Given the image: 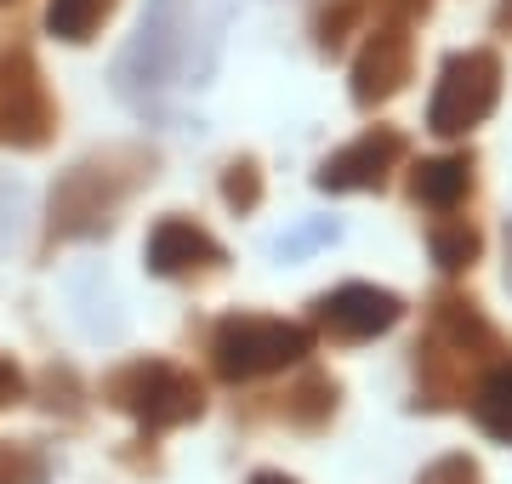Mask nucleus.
<instances>
[{
    "label": "nucleus",
    "instance_id": "a211bd4d",
    "mask_svg": "<svg viewBox=\"0 0 512 484\" xmlns=\"http://www.w3.org/2000/svg\"><path fill=\"white\" fill-rule=\"evenodd\" d=\"M370 0H330L325 12L313 18V52L319 57H342L348 52V35L365 23Z\"/></svg>",
    "mask_w": 512,
    "mask_h": 484
},
{
    "label": "nucleus",
    "instance_id": "bb28decb",
    "mask_svg": "<svg viewBox=\"0 0 512 484\" xmlns=\"http://www.w3.org/2000/svg\"><path fill=\"white\" fill-rule=\"evenodd\" d=\"M507 291H512V217H507Z\"/></svg>",
    "mask_w": 512,
    "mask_h": 484
},
{
    "label": "nucleus",
    "instance_id": "39448f33",
    "mask_svg": "<svg viewBox=\"0 0 512 484\" xmlns=\"http://www.w3.org/2000/svg\"><path fill=\"white\" fill-rule=\"evenodd\" d=\"M319 336L302 319H274V314H228L211 331V371L239 388V382H262V376L296 371L308 365Z\"/></svg>",
    "mask_w": 512,
    "mask_h": 484
},
{
    "label": "nucleus",
    "instance_id": "cd10ccee",
    "mask_svg": "<svg viewBox=\"0 0 512 484\" xmlns=\"http://www.w3.org/2000/svg\"><path fill=\"white\" fill-rule=\"evenodd\" d=\"M0 6H18V0H0Z\"/></svg>",
    "mask_w": 512,
    "mask_h": 484
},
{
    "label": "nucleus",
    "instance_id": "9d476101",
    "mask_svg": "<svg viewBox=\"0 0 512 484\" xmlns=\"http://www.w3.org/2000/svg\"><path fill=\"white\" fill-rule=\"evenodd\" d=\"M404 160H410V137L399 126H370L353 143H342L336 154L319 160L313 188L319 194H382Z\"/></svg>",
    "mask_w": 512,
    "mask_h": 484
},
{
    "label": "nucleus",
    "instance_id": "f8f14e48",
    "mask_svg": "<svg viewBox=\"0 0 512 484\" xmlns=\"http://www.w3.org/2000/svg\"><path fill=\"white\" fill-rule=\"evenodd\" d=\"M473 188H478V160H473V149L427 154V160H416V166H410V177H404V194H410V205L433 211V217H450V211H461V205L473 200Z\"/></svg>",
    "mask_w": 512,
    "mask_h": 484
},
{
    "label": "nucleus",
    "instance_id": "6ab92c4d",
    "mask_svg": "<svg viewBox=\"0 0 512 484\" xmlns=\"http://www.w3.org/2000/svg\"><path fill=\"white\" fill-rule=\"evenodd\" d=\"M52 479V456L23 439H0V484H46Z\"/></svg>",
    "mask_w": 512,
    "mask_h": 484
},
{
    "label": "nucleus",
    "instance_id": "b1692460",
    "mask_svg": "<svg viewBox=\"0 0 512 484\" xmlns=\"http://www.w3.org/2000/svg\"><path fill=\"white\" fill-rule=\"evenodd\" d=\"M433 12V0H382V18H393V23H421Z\"/></svg>",
    "mask_w": 512,
    "mask_h": 484
},
{
    "label": "nucleus",
    "instance_id": "ddd939ff",
    "mask_svg": "<svg viewBox=\"0 0 512 484\" xmlns=\"http://www.w3.org/2000/svg\"><path fill=\"white\" fill-rule=\"evenodd\" d=\"M296 382L279 393V416H285V428L296 433H325L336 422V410H342V382L319 365H296Z\"/></svg>",
    "mask_w": 512,
    "mask_h": 484
},
{
    "label": "nucleus",
    "instance_id": "a878e982",
    "mask_svg": "<svg viewBox=\"0 0 512 484\" xmlns=\"http://www.w3.org/2000/svg\"><path fill=\"white\" fill-rule=\"evenodd\" d=\"M245 484H302V479H291V473H279V467H262V473H251Z\"/></svg>",
    "mask_w": 512,
    "mask_h": 484
},
{
    "label": "nucleus",
    "instance_id": "dca6fc26",
    "mask_svg": "<svg viewBox=\"0 0 512 484\" xmlns=\"http://www.w3.org/2000/svg\"><path fill=\"white\" fill-rule=\"evenodd\" d=\"M114 12H120V0H52V6H46V29H52V40H63V46H92V40L109 29Z\"/></svg>",
    "mask_w": 512,
    "mask_h": 484
},
{
    "label": "nucleus",
    "instance_id": "aec40b11",
    "mask_svg": "<svg viewBox=\"0 0 512 484\" xmlns=\"http://www.w3.org/2000/svg\"><path fill=\"white\" fill-rule=\"evenodd\" d=\"M80 399H86V388H80V376H74L69 365H52V371L40 376V405L52 410V416H69L74 422V416L86 410Z\"/></svg>",
    "mask_w": 512,
    "mask_h": 484
},
{
    "label": "nucleus",
    "instance_id": "0eeeda50",
    "mask_svg": "<svg viewBox=\"0 0 512 484\" xmlns=\"http://www.w3.org/2000/svg\"><path fill=\"white\" fill-rule=\"evenodd\" d=\"M57 109L46 69L29 40H0V149L40 154L57 143Z\"/></svg>",
    "mask_w": 512,
    "mask_h": 484
},
{
    "label": "nucleus",
    "instance_id": "f3484780",
    "mask_svg": "<svg viewBox=\"0 0 512 484\" xmlns=\"http://www.w3.org/2000/svg\"><path fill=\"white\" fill-rule=\"evenodd\" d=\"M268 200V171L256 154H234L228 166H222V205L234 211V217H251L256 205Z\"/></svg>",
    "mask_w": 512,
    "mask_h": 484
},
{
    "label": "nucleus",
    "instance_id": "4468645a",
    "mask_svg": "<svg viewBox=\"0 0 512 484\" xmlns=\"http://www.w3.org/2000/svg\"><path fill=\"white\" fill-rule=\"evenodd\" d=\"M467 410H473V422L490 439L512 445V359H501V365H490L478 376L473 393H467Z\"/></svg>",
    "mask_w": 512,
    "mask_h": 484
},
{
    "label": "nucleus",
    "instance_id": "393cba45",
    "mask_svg": "<svg viewBox=\"0 0 512 484\" xmlns=\"http://www.w3.org/2000/svg\"><path fill=\"white\" fill-rule=\"evenodd\" d=\"M495 35H501V40H512V0H495Z\"/></svg>",
    "mask_w": 512,
    "mask_h": 484
},
{
    "label": "nucleus",
    "instance_id": "f257e3e1",
    "mask_svg": "<svg viewBox=\"0 0 512 484\" xmlns=\"http://www.w3.org/2000/svg\"><path fill=\"white\" fill-rule=\"evenodd\" d=\"M211 63H217V12L205 18V0H148L137 35L114 63V92L137 114H148L171 86H200Z\"/></svg>",
    "mask_w": 512,
    "mask_h": 484
},
{
    "label": "nucleus",
    "instance_id": "f03ea898",
    "mask_svg": "<svg viewBox=\"0 0 512 484\" xmlns=\"http://www.w3.org/2000/svg\"><path fill=\"white\" fill-rule=\"evenodd\" d=\"M410 354H416V399H410V410H456L467 405L473 382L490 365L512 359V336L467 291H433L427 331H421Z\"/></svg>",
    "mask_w": 512,
    "mask_h": 484
},
{
    "label": "nucleus",
    "instance_id": "5701e85b",
    "mask_svg": "<svg viewBox=\"0 0 512 484\" xmlns=\"http://www.w3.org/2000/svg\"><path fill=\"white\" fill-rule=\"evenodd\" d=\"M336 234H342V228L325 217V223H313V228H302V234H291V240H279V257H302V251H313V245H330Z\"/></svg>",
    "mask_w": 512,
    "mask_h": 484
},
{
    "label": "nucleus",
    "instance_id": "20e7f679",
    "mask_svg": "<svg viewBox=\"0 0 512 484\" xmlns=\"http://www.w3.org/2000/svg\"><path fill=\"white\" fill-rule=\"evenodd\" d=\"M97 393H103V405L109 410L131 416V422L143 428V439L171 433V428H188V422H200L205 416V382L188 371V365H177V359H154V354L114 365Z\"/></svg>",
    "mask_w": 512,
    "mask_h": 484
},
{
    "label": "nucleus",
    "instance_id": "6e6552de",
    "mask_svg": "<svg viewBox=\"0 0 512 484\" xmlns=\"http://www.w3.org/2000/svg\"><path fill=\"white\" fill-rule=\"evenodd\" d=\"M399 319H404V297L387 291V285H370V280H348V285H336V291H319L308 308L313 336L348 342V348L399 331Z\"/></svg>",
    "mask_w": 512,
    "mask_h": 484
},
{
    "label": "nucleus",
    "instance_id": "2eb2a0df",
    "mask_svg": "<svg viewBox=\"0 0 512 484\" xmlns=\"http://www.w3.org/2000/svg\"><path fill=\"white\" fill-rule=\"evenodd\" d=\"M427 257L439 262L444 274H473L478 257H484V234H478V223L450 211V217H439L427 228Z\"/></svg>",
    "mask_w": 512,
    "mask_h": 484
},
{
    "label": "nucleus",
    "instance_id": "7ed1b4c3",
    "mask_svg": "<svg viewBox=\"0 0 512 484\" xmlns=\"http://www.w3.org/2000/svg\"><path fill=\"white\" fill-rule=\"evenodd\" d=\"M154 171H160V154L148 143H109L80 154L46 194V251L114 234L120 211L154 183Z\"/></svg>",
    "mask_w": 512,
    "mask_h": 484
},
{
    "label": "nucleus",
    "instance_id": "4be33fe9",
    "mask_svg": "<svg viewBox=\"0 0 512 484\" xmlns=\"http://www.w3.org/2000/svg\"><path fill=\"white\" fill-rule=\"evenodd\" d=\"M23 399H29V376H23V365L12 354H0V410L23 405Z\"/></svg>",
    "mask_w": 512,
    "mask_h": 484
},
{
    "label": "nucleus",
    "instance_id": "9b49d317",
    "mask_svg": "<svg viewBox=\"0 0 512 484\" xmlns=\"http://www.w3.org/2000/svg\"><path fill=\"white\" fill-rule=\"evenodd\" d=\"M143 262L154 280H211V274L228 268V245L211 228H200L194 217L171 211V217H160V223L148 228Z\"/></svg>",
    "mask_w": 512,
    "mask_h": 484
},
{
    "label": "nucleus",
    "instance_id": "1a4fd4ad",
    "mask_svg": "<svg viewBox=\"0 0 512 484\" xmlns=\"http://www.w3.org/2000/svg\"><path fill=\"white\" fill-rule=\"evenodd\" d=\"M410 80H416V35H410V23L376 18L365 29V46H359L353 75H348L353 109H365V114L387 109Z\"/></svg>",
    "mask_w": 512,
    "mask_h": 484
},
{
    "label": "nucleus",
    "instance_id": "412c9836",
    "mask_svg": "<svg viewBox=\"0 0 512 484\" xmlns=\"http://www.w3.org/2000/svg\"><path fill=\"white\" fill-rule=\"evenodd\" d=\"M416 484H484V467H478L467 450H450V456H439V462L421 467Z\"/></svg>",
    "mask_w": 512,
    "mask_h": 484
},
{
    "label": "nucleus",
    "instance_id": "423d86ee",
    "mask_svg": "<svg viewBox=\"0 0 512 484\" xmlns=\"http://www.w3.org/2000/svg\"><path fill=\"white\" fill-rule=\"evenodd\" d=\"M507 92V63L495 46H467L439 63L433 97H427V131L433 137H473Z\"/></svg>",
    "mask_w": 512,
    "mask_h": 484
}]
</instances>
